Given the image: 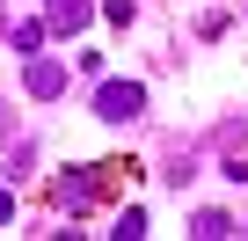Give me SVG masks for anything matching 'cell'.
I'll use <instances>...</instances> for the list:
<instances>
[{"mask_svg":"<svg viewBox=\"0 0 248 241\" xmlns=\"http://www.w3.org/2000/svg\"><path fill=\"white\" fill-rule=\"evenodd\" d=\"M212 146H219V154H248V110H241V117H219Z\"/></svg>","mask_w":248,"mask_h":241,"instance_id":"cell-8","label":"cell"},{"mask_svg":"<svg viewBox=\"0 0 248 241\" xmlns=\"http://www.w3.org/2000/svg\"><path fill=\"white\" fill-rule=\"evenodd\" d=\"M8 139H15V117H8V110H0V146H8Z\"/></svg>","mask_w":248,"mask_h":241,"instance_id":"cell-15","label":"cell"},{"mask_svg":"<svg viewBox=\"0 0 248 241\" xmlns=\"http://www.w3.org/2000/svg\"><path fill=\"white\" fill-rule=\"evenodd\" d=\"M95 22V0H44V30L51 37H80Z\"/></svg>","mask_w":248,"mask_h":241,"instance_id":"cell-5","label":"cell"},{"mask_svg":"<svg viewBox=\"0 0 248 241\" xmlns=\"http://www.w3.org/2000/svg\"><path fill=\"white\" fill-rule=\"evenodd\" d=\"M102 15H109L117 30H132V22H139V0H102Z\"/></svg>","mask_w":248,"mask_h":241,"instance_id":"cell-11","label":"cell"},{"mask_svg":"<svg viewBox=\"0 0 248 241\" xmlns=\"http://www.w3.org/2000/svg\"><path fill=\"white\" fill-rule=\"evenodd\" d=\"M219 176H226V183L241 190V183H248V154H226V161H219Z\"/></svg>","mask_w":248,"mask_h":241,"instance_id":"cell-13","label":"cell"},{"mask_svg":"<svg viewBox=\"0 0 248 241\" xmlns=\"http://www.w3.org/2000/svg\"><path fill=\"white\" fill-rule=\"evenodd\" d=\"M197 168H204V146H190V139H175V146L161 154V183H168V190H190Z\"/></svg>","mask_w":248,"mask_h":241,"instance_id":"cell-4","label":"cell"},{"mask_svg":"<svg viewBox=\"0 0 248 241\" xmlns=\"http://www.w3.org/2000/svg\"><path fill=\"white\" fill-rule=\"evenodd\" d=\"M190 234H197V241H226V234H241V226H233V212L204 205V212H190Z\"/></svg>","mask_w":248,"mask_h":241,"instance_id":"cell-6","label":"cell"},{"mask_svg":"<svg viewBox=\"0 0 248 241\" xmlns=\"http://www.w3.org/2000/svg\"><path fill=\"white\" fill-rule=\"evenodd\" d=\"M241 234H248V226H241Z\"/></svg>","mask_w":248,"mask_h":241,"instance_id":"cell-16","label":"cell"},{"mask_svg":"<svg viewBox=\"0 0 248 241\" xmlns=\"http://www.w3.org/2000/svg\"><path fill=\"white\" fill-rule=\"evenodd\" d=\"M95 117L102 125H139L146 117V80H102L95 88Z\"/></svg>","mask_w":248,"mask_h":241,"instance_id":"cell-1","label":"cell"},{"mask_svg":"<svg viewBox=\"0 0 248 241\" xmlns=\"http://www.w3.org/2000/svg\"><path fill=\"white\" fill-rule=\"evenodd\" d=\"M22 95H30V102H59V95H66V66L37 51V59L22 66Z\"/></svg>","mask_w":248,"mask_h":241,"instance_id":"cell-3","label":"cell"},{"mask_svg":"<svg viewBox=\"0 0 248 241\" xmlns=\"http://www.w3.org/2000/svg\"><path fill=\"white\" fill-rule=\"evenodd\" d=\"M30 168H37V139H22V132H15V139H8V183H15V176H30Z\"/></svg>","mask_w":248,"mask_h":241,"instance_id":"cell-9","label":"cell"},{"mask_svg":"<svg viewBox=\"0 0 248 241\" xmlns=\"http://www.w3.org/2000/svg\"><path fill=\"white\" fill-rule=\"evenodd\" d=\"M51 205H59L66 219H88V212H95V161H88V168H66V176L51 183Z\"/></svg>","mask_w":248,"mask_h":241,"instance_id":"cell-2","label":"cell"},{"mask_svg":"<svg viewBox=\"0 0 248 241\" xmlns=\"http://www.w3.org/2000/svg\"><path fill=\"white\" fill-rule=\"evenodd\" d=\"M15 219V183H0V226Z\"/></svg>","mask_w":248,"mask_h":241,"instance_id":"cell-14","label":"cell"},{"mask_svg":"<svg viewBox=\"0 0 248 241\" xmlns=\"http://www.w3.org/2000/svg\"><path fill=\"white\" fill-rule=\"evenodd\" d=\"M109 234H117V241H139V234H146V212H139V205H124V212H117V226H109Z\"/></svg>","mask_w":248,"mask_h":241,"instance_id":"cell-10","label":"cell"},{"mask_svg":"<svg viewBox=\"0 0 248 241\" xmlns=\"http://www.w3.org/2000/svg\"><path fill=\"white\" fill-rule=\"evenodd\" d=\"M44 37H51V30H44V15H37V22H8V51H22V59H37V51H44Z\"/></svg>","mask_w":248,"mask_h":241,"instance_id":"cell-7","label":"cell"},{"mask_svg":"<svg viewBox=\"0 0 248 241\" xmlns=\"http://www.w3.org/2000/svg\"><path fill=\"white\" fill-rule=\"evenodd\" d=\"M197 37H204V44L226 37V8H204V15H197Z\"/></svg>","mask_w":248,"mask_h":241,"instance_id":"cell-12","label":"cell"}]
</instances>
